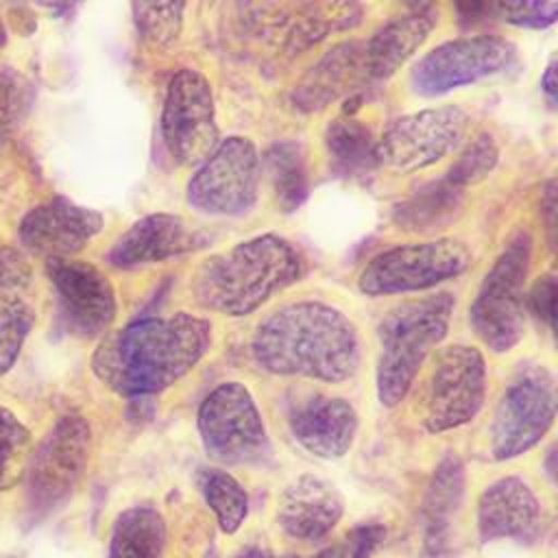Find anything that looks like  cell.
<instances>
[{
	"mask_svg": "<svg viewBox=\"0 0 558 558\" xmlns=\"http://www.w3.org/2000/svg\"><path fill=\"white\" fill-rule=\"evenodd\" d=\"M209 347L207 318L187 312L140 318L98 342L92 371L120 397L144 399L185 377Z\"/></svg>",
	"mask_w": 558,
	"mask_h": 558,
	"instance_id": "1",
	"label": "cell"
},
{
	"mask_svg": "<svg viewBox=\"0 0 558 558\" xmlns=\"http://www.w3.org/2000/svg\"><path fill=\"white\" fill-rule=\"evenodd\" d=\"M251 353L272 375L338 384L360 366V338L349 316L320 301H299L268 314L255 329Z\"/></svg>",
	"mask_w": 558,
	"mask_h": 558,
	"instance_id": "2",
	"label": "cell"
},
{
	"mask_svg": "<svg viewBox=\"0 0 558 558\" xmlns=\"http://www.w3.org/2000/svg\"><path fill=\"white\" fill-rule=\"evenodd\" d=\"M305 272L301 253L277 233H262L207 257L192 277V294L205 310L246 316Z\"/></svg>",
	"mask_w": 558,
	"mask_h": 558,
	"instance_id": "3",
	"label": "cell"
},
{
	"mask_svg": "<svg viewBox=\"0 0 558 558\" xmlns=\"http://www.w3.org/2000/svg\"><path fill=\"white\" fill-rule=\"evenodd\" d=\"M456 299L449 292L429 294L392 307L377 327V399L395 408L412 388L425 357L447 336Z\"/></svg>",
	"mask_w": 558,
	"mask_h": 558,
	"instance_id": "4",
	"label": "cell"
},
{
	"mask_svg": "<svg viewBox=\"0 0 558 558\" xmlns=\"http://www.w3.org/2000/svg\"><path fill=\"white\" fill-rule=\"evenodd\" d=\"M92 432L81 414H63L28 456L24 469V519L37 525L61 510L81 484Z\"/></svg>",
	"mask_w": 558,
	"mask_h": 558,
	"instance_id": "5",
	"label": "cell"
},
{
	"mask_svg": "<svg viewBox=\"0 0 558 558\" xmlns=\"http://www.w3.org/2000/svg\"><path fill=\"white\" fill-rule=\"evenodd\" d=\"M532 264V238L514 233L486 272L469 320L475 336L495 353L512 351L525 331V281Z\"/></svg>",
	"mask_w": 558,
	"mask_h": 558,
	"instance_id": "6",
	"label": "cell"
},
{
	"mask_svg": "<svg viewBox=\"0 0 558 558\" xmlns=\"http://www.w3.org/2000/svg\"><path fill=\"white\" fill-rule=\"evenodd\" d=\"M196 425L207 456L220 464H257L270 456L262 412L240 381L216 386L203 399Z\"/></svg>",
	"mask_w": 558,
	"mask_h": 558,
	"instance_id": "7",
	"label": "cell"
},
{
	"mask_svg": "<svg viewBox=\"0 0 558 558\" xmlns=\"http://www.w3.org/2000/svg\"><path fill=\"white\" fill-rule=\"evenodd\" d=\"M471 262V248L456 238L403 244L377 253L362 268L357 288L368 296L418 292L462 275Z\"/></svg>",
	"mask_w": 558,
	"mask_h": 558,
	"instance_id": "8",
	"label": "cell"
},
{
	"mask_svg": "<svg viewBox=\"0 0 558 558\" xmlns=\"http://www.w3.org/2000/svg\"><path fill=\"white\" fill-rule=\"evenodd\" d=\"M556 418L554 375L538 364L521 368L504 390L490 423L495 460H510L536 447Z\"/></svg>",
	"mask_w": 558,
	"mask_h": 558,
	"instance_id": "9",
	"label": "cell"
},
{
	"mask_svg": "<svg viewBox=\"0 0 558 558\" xmlns=\"http://www.w3.org/2000/svg\"><path fill=\"white\" fill-rule=\"evenodd\" d=\"M262 161L257 146L242 135H231L214 148V153L196 166L187 181V203L209 216H242L255 201L259 190Z\"/></svg>",
	"mask_w": 558,
	"mask_h": 558,
	"instance_id": "10",
	"label": "cell"
},
{
	"mask_svg": "<svg viewBox=\"0 0 558 558\" xmlns=\"http://www.w3.org/2000/svg\"><path fill=\"white\" fill-rule=\"evenodd\" d=\"M161 137L181 166H201L214 153L220 135L214 92L205 74L192 68L172 74L161 107Z\"/></svg>",
	"mask_w": 558,
	"mask_h": 558,
	"instance_id": "11",
	"label": "cell"
},
{
	"mask_svg": "<svg viewBox=\"0 0 558 558\" xmlns=\"http://www.w3.org/2000/svg\"><path fill=\"white\" fill-rule=\"evenodd\" d=\"M469 124L453 105L401 116L377 140V163L401 174L423 170L460 148Z\"/></svg>",
	"mask_w": 558,
	"mask_h": 558,
	"instance_id": "12",
	"label": "cell"
},
{
	"mask_svg": "<svg viewBox=\"0 0 558 558\" xmlns=\"http://www.w3.org/2000/svg\"><path fill=\"white\" fill-rule=\"evenodd\" d=\"M486 362L477 347L449 344L438 351L425 397V427L432 434L456 429L484 405Z\"/></svg>",
	"mask_w": 558,
	"mask_h": 558,
	"instance_id": "13",
	"label": "cell"
},
{
	"mask_svg": "<svg viewBox=\"0 0 558 558\" xmlns=\"http://www.w3.org/2000/svg\"><path fill=\"white\" fill-rule=\"evenodd\" d=\"M514 57V46L497 35H475L445 41L423 54L410 70V85L429 98L501 72Z\"/></svg>",
	"mask_w": 558,
	"mask_h": 558,
	"instance_id": "14",
	"label": "cell"
},
{
	"mask_svg": "<svg viewBox=\"0 0 558 558\" xmlns=\"http://www.w3.org/2000/svg\"><path fill=\"white\" fill-rule=\"evenodd\" d=\"M63 327L78 338H96L116 318L118 301L109 277L89 262L46 259Z\"/></svg>",
	"mask_w": 558,
	"mask_h": 558,
	"instance_id": "15",
	"label": "cell"
},
{
	"mask_svg": "<svg viewBox=\"0 0 558 558\" xmlns=\"http://www.w3.org/2000/svg\"><path fill=\"white\" fill-rule=\"evenodd\" d=\"M102 214L57 196L31 209L17 229L22 246L44 259H65L78 253L100 229Z\"/></svg>",
	"mask_w": 558,
	"mask_h": 558,
	"instance_id": "16",
	"label": "cell"
},
{
	"mask_svg": "<svg viewBox=\"0 0 558 558\" xmlns=\"http://www.w3.org/2000/svg\"><path fill=\"white\" fill-rule=\"evenodd\" d=\"M207 246V235L177 214H148L135 220L109 248L107 259L118 268L166 262Z\"/></svg>",
	"mask_w": 558,
	"mask_h": 558,
	"instance_id": "17",
	"label": "cell"
},
{
	"mask_svg": "<svg viewBox=\"0 0 558 558\" xmlns=\"http://www.w3.org/2000/svg\"><path fill=\"white\" fill-rule=\"evenodd\" d=\"M292 438L312 456L338 460L349 453L357 434V412L340 397L314 395L290 410Z\"/></svg>",
	"mask_w": 558,
	"mask_h": 558,
	"instance_id": "18",
	"label": "cell"
},
{
	"mask_svg": "<svg viewBox=\"0 0 558 558\" xmlns=\"http://www.w3.org/2000/svg\"><path fill=\"white\" fill-rule=\"evenodd\" d=\"M477 530L482 543L512 538L532 543L541 530V504L519 477L488 484L477 499Z\"/></svg>",
	"mask_w": 558,
	"mask_h": 558,
	"instance_id": "19",
	"label": "cell"
},
{
	"mask_svg": "<svg viewBox=\"0 0 558 558\" xmlns=\"http://www.w3.org/2000/svg\"><path fill=\"white\" fill-rule=\"evenodd\" d=\"M342 512V497L329 482L301 475L279 497L277 521L290 538L310 543L325 538L338 525Z\"/></svg>",
	"mask_w": 558,
	"mask_h": 558,
	"instance_id": "20",
	"label": "cell"
},
{
	"mask_svg": "<svg viewBox=\"0 0 558 558\" xmlns=\"http://www.w3.org/2000/svg\"><path fill=\"white\" fill-rule=\"evenodd\" d=\"M31 264L15 248H0V375L15 364L35 323Z\"/></svg>",
	"mask_w": 558,
	"mask_h": 558,
	"instance_id": "21",
	"label": "cell"
},
{
	"mask_svg": "<svg viewBox=\"0 0 558 558\" xmlns=\"http://www.w3.org/2000/svg\"><path fill=\"white\" fill-rule=\"evenodd\" d=\"M434 28L429 9L412 11L386 26H381L364 46L362 63L368 81H386L392 76L427 39Z\"/></svg>",
	"mask_w": 558,
	"mask_h": 558,
	"instance_id": "22",
	"label": "cell"
},
{
	"mask_svg": "<svg viewBox=\"0 0 558 558\" xmlns=\"http://www.w3.org/2000/svg\"><path fill=\"white\" fill-rule=\"evenodd\" d=\"M464 497V464L458 456H445L432 473L423 499V543L432 556H438L449 541L451 523Z\"/></svg>",
	"mask_w": 558,
	"mask_h": 558,
	"instance_id": "23",
	"label": "cell"
},
{
	"mask_svg": "<svg viewBox=\"0 0 558 558\" xmlns=\"http://www.w3.org/2000/svg\"><path fill=\"white\" fill-rule=\"evenodd\" d=\"M166 521L153 506L122 510L111 527L109 558H161Z\"/></svg>",
	"mask_w": 558,
	"mask_h": 558,
	"instance_id": "24",
	"label": "cell"
},
{
	"mask_svg": "<svg viewBox=\"0 0 558 558\" xmlns=\"http://www.w3.org/2000/svg\"><path fill=\"white\" fill-rule=\"evenodd\" d=\"M360 78H366L362 48L340 46L323 59L314 76L303 85L301 96L296 100L303 109L325 107L329 100L338 98L340 92L349 89Z\"/></svg>",
	"mask_w": 558,
	"mask_h": 558,
	"instance_id": "25",
	"label": "cell"
},
{
	"mask_svg": "<svg viewBox=\"0 0 558 558\" xmlns=\"http://www.w3.org/2000/svg\"><path fill=\"white\" fill-rule=\"evenodd\" d=\"M325 146L333 170L344 177H357L371 172L377 163V142L371 131L353 120L338 118L327 126Z\"/></svg>",
	"mask_w": 558,
	"mask_h": 558,
	"instance_id": "26",
	"label": "cell"
},
{
	"mask_svg": "<svg viewBox=\"0 0 558 558\" xmlns=\"http://www.w3.org/2000/svg\"><path fill=\"white\" fill-rule=\"evenodd\" d=\"M462 203V190L449 183L445 177L418 190L395 207V222L403 229L423 231L447 225Z\"/></svg>",
	"mask_w": 558,
	"mask_h": 558,
	"instance_id": "27",
	"label": "cell"
},
{
	"mask_svg": "<svg viewBox=\"0 0 558 558\" xmlns=\"http://www.w3.org/2000/svg\"><path fill=\"white\" fill-rule=\"evenodd\" d=\"M198 486L207 506L214 510L220 530L225 534L238 532L248 514V495L244 486L222 469H205L198 477Z\"/></svg>",
	"mask_w": 558,
	"mask_h": 558,
	"instance_id": "28",
	"label": "cell"
},
{
	"mask_svg": "<svg viewBox=\"0 0 558 558\" xmlns=\"http://www.w3.org/2000/svg\"><path fill=\"white\" fill-rule=\"evenodd\" d=\"M187 0H131L137 33L153 46H172L183 31Z\"/></svg>",
	"mask_w": 558,
	"mask_h": 558,
	"instance_id": "29",
	"label": "cell"
},
{
	"mask_svg": "<svg viewBox=\"0 0 558 558\" xmlns=\"http://www.w3.org/2000/svg\"><path fill=\"white\" fill-rule=\"evenodd\" d=\"M266 166L270 168V181L279 205L283 209L299 207L307 196V170L301 150L294 144L275 146L268 153Z\"/></svg>",
	"mask_w": 558,
	"mask_h": 558,
	"instance_id": "30",
	"label": "cell"
},
{
	"mask_svg": "<svg viewBox=\"0 0 558 558\" xmlns=\"http://www.w3.org/2000/svg\"><path fill=\"white\" fill-rule=\"evenodd\" d=\"M31 432L7 408H0V493L13 488L26 469Z\"/></svg>",
	"mask_w": 558,
	"mask_h": 558,
	"instance_id": "31",
	"label": "cell"
},
{
	"mask_svg": "<svg viewBox=\"0 0 558 558\" xmlns=\"http://www.w3.org/2000/svg\"><path fill=\"white\" fill-rule=\"evenodd\" d=\"M497 159H499L497 144L493 142L490 135L482 133L460 153V157L453 161L445 179L456 187L464 190L466 185L482 181L497 166Z\"/></svg>",
	"mask_w": 558,
	"mask_h": 558,
	"instance_id": "32",
	"label": "cell"
},
{
	"mask_svg": "<svg viewBox=\"0 0 558 558\" xmlns=\"http://www.w3.org/2000/svg\"><path fill=\"white\" fill-rule=\"evenodd\" d=\"M497 15L510 24L545 28L556 20L554 0H482V15Z\"/></svg>",
	"mask_w": 558,
	"mask_h": 558,
	"instance_id": "33",
	"label": "cell"
},
{
	"mask_svg": "<svg viewBox=\"0 0 558 558\" xmlns=\"http://www.w3.org/2000/svg\"><path fill=\"white\" fill-rule=\"evenodd\" d=\"M24 105V92L15 76L0 70V146L15 126Z\"/></svg>",
	"mask_w": 558,
	"mask_h": 558,
	"instance_id": "34",
	"label": "cell"
},
{
	"mask_svg": "<svg viewBox=\"0 0 558 558\" xmlns=\"http://www.w3.org/2000/svg\"><path fill=\"white\" fill-rule=\"evenodd\" d=\"M525 305L534 312V316L554 329L556 320V277L543 275L534 281L530 294L525 296Z\"/></svg>",
	"mask_w": 558,
	"mask_h": 558,
	"instance_id": "35",
	"label": "cell"
},
{
	"mask_svg": "<svg viewBox=\"0 0 558 558\" xmlns=\"http://www.w3.org/2000/svg\"><path fill=\"white\" fill-rule=\"evenodd\" d=\"M384 538L386 527L381 523H360L344 543V558H371Z\"/></svg>",
	"mask_w": 558,
	"mask_h": 558,
	"instance_id": "36",
	"label": "cell"
},
{
	"mask_svg": "<svg viewBox=\"0 0 558 558\" xmlns=\"http://www.w3.org/2000/svg\"><path fill=\"white\" fill-rule=\"evenodd\" d=\"M240 558H344V545H331L314 556H272L264 549H246Z\"/></svg>",
	"mask_w": 558,
	"mask_h": 558,
	"instance_id": "37",
	"label": "cell"
},
{
	"mask_svg": "<svg viewBox=\"0 0 558 558\" xmlns=\"http://www.w3.org/2000/svg\"><path fill=\"white\" fill-rule=\"evenodd\" d=\"M456 4H458L460 17L469 22L475 17H482V0H456Z\"/></svg>",
	"mask_w": 558,
	"mask_h": 558,
	"instance_id": "38",
	"label": "cell"
},
{
	"mask_svg": "<svg viewBox=\"0 0 558 558\" xmlns=\"http://www.w3.org/2000/svg\"><path fill=\"white\" fill-rule=\"evenodd\" d=\"M541 87H543V92L547 94L549 100H556V63H554V61H549L547 70L543 72Z\"/></svg>",
	"mask_w": 558,
	"mask_h": 558,
	"instance_id": "39",
	"label": "cell"
},
{
	"mask_svg": "<svg viewBox=\"0 0 558 558\" xmlns=\"http://www.w3.org/2000/svg\"><path fill=\"white\" fill-rule=\"evenodd\" d=\"M39 7H44V9H50V11H57V13H61V11H65V9H70L72 4H76L78 0H35Z\"/></svg>",
	"mask_w": 558,
	"mask_h": 558,
	"instance_id": "40",
	"label": "cell"
},
{
	"mask_svg": "<svg viewBox=\"0 0 558 558\" xmlns=\"http://www.w3.org/2000/svg\"><path fill=\"white\" fill-rule=\"evenodd\" d=\"M401 2H405V4L412 7L414 11H423V9H429V2H432V0H401Z\"/></svg>",
	"mask_w": 558,
	"mask_h": 558,
	"instance_id": "41",
	"label": "cell"
},
{
	"mask_svg": "<svg viewBox=\"0 0 558 558\" xmlns=\"http://www.w3.org/2000/svg\"><path fill=\"white\" fill-rule=\"evenodd\" d=\"M7 44V31H4V24H2V20H0V48Z\"/></svg>",
	"mask_w": 558,
	"mask_h": 558,
	"instance_id": "42",
	"label": "cell"
}]
</instances>
